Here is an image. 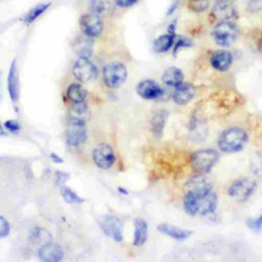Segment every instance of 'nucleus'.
Listing matches in <instances>:
<instances>
[{"label": "nucleus", "instance_id": "a18cd8bd", "mask_svg": "<svg viewBox=\"0 0 262 262\" xmlns=\"http://www.w3.org/2000/svg\"><path fill=\"white\" fill-rule=\"evenodd\" d=\"M261 37H262V34H261Z\"/></svg>", "mask_w": 262, "mask_h": 262}, {"label": "nucleus", "instance_id": "ea45409f", "mask_svg": "<svg viewBox=\"0 0 262 262\" xmlns=\"http://www.w3.org/2000/svg\"><path fill=\"white\" fill-rule=\"evenodd\" d=\"M177 6H178V0H175V1L171 4V6L169 7V9H168V11H167V15L173 14V12L176 10Z\"/></svg>", "mask_w": 262, "mask_h": 262}, {"label": "nucleus", "instance_id": "37998d69", "mask_svg": "<svg viewBox=\"0 0 262 262\" xmlns=\"http://www.w3.org/2000/svg\"><path fill=\"white\" fill-rule=\"evenodd\" d=\"M1 97H2V93H1V73H0V101H1Z\"/></svg>", "mask_w": 262, "mask_h": 262}, {"label": "nucleus", "instance_id": "6e6552de", "mask_svg": "<svg viewBox=\"0 0 262 262\" xmlns=\"http://www.w3.org/2000/svg\"><path fill=\"white\" fill-rule=\"evenodd\" d=\"M73 74L79 82L87 83L97 77L98 71L88 57H78L73 67Z\"/></svg>", "mask_w": 262, "mask_h": 262}, {"label": "nucleus", "instance_id": "b1692460", "mask_svg": "<svg viewBox=\"0 0 262 262\" xmlns=\"http://www.w3.org/2000/svg\"><path fill=\"white\" fill-rule=\"evenodd\" d=\"M175 39H176V36L171 35L169 33L161 35L160 37L156 38L154 41V44H152L154 50L159 53L168 51L169 49H171L173 47Z\"/></svg>", "mask_w": 262, "mask_h": 262}, {"label": "nucleus", "instance_id": "2eb2a0df", "mask_svg": "<svg viewBox=\"0 0 262 262\" xmlns=\"http://www.w3.org/2000/svg\"><path fill=\"white\" fill-rule=\"evenodd\" d=\"M195 94V88L189 84V83H181L177 87H175V90L173 92V100L175 103L179 105L187 104L194 96Z\"/></svg>", "mask_w": 262, "mask_h": 262}, {"label": "nucleus", "instance_id": "7c9ffc66", "mask_svg": "<svg viewBox=\"0 0 262 262\" xmlns=\"http://www.w3.org/2000/svg\"><path fill=\"white\" fill-rule=\"evenodd\" d=\"M246 223L250 229H252L256 232L261 231L262 230V212L257 217H252V218L247 219Z\"/></svg>", "mask_w": 262, "mask_h": 262}, {"label": "nucleus", "instance_id": "4468645a", "mask_svg": "<svg viewBox=\"0 0 262 262\" xmlns=\"http://www.w3.org/2000/svg\"><path fill=\"white\" fill-rule=\"evenodd\" d=\"M40 260L45 262H58L63 257V251L60 246L53 243H46L38 250Z\"/></svg>", "mask_w": 262, "mask_h": 262}, {"label": "nucleus", "instance_id": "a878e982", "mask_svg": "<svg viewBox=\"0 0 262 262\" xmlns=\"http://www.w3.org/2000/svg\"><path fill=\"white\" fill-rule=\"evenodd\" d=\"M50 238L51 234L43 228H34L30 232V239L33 244H41L42 246L46 243H49Z\"/></svg>", "mask_w": 262, "mask_h": 262}, {"label": "nucleus", "instance_id": "a19ab883", "mask_svg": "<svg viewBox=\"0 0 262 262\" xmlns=\"http://www.w3.org/2000/svg\"><path fill=\"white\" fill-rule=\"evenodd\" d=\"M50 159L54 162V163H62L63 162V160L58 156V155H56V154H54V152H52V154H50Z\"/></svg>", "mask_w": 262, "mask_h": 262}, {"label": "nucleus", "instance_id": "f704fd0d", "mask_svg": "<svg viewBox=\"0 0 262 262\" xmlns=\"http://www.w3.org/2000/svg\"><path fill=\"white\" fill-rule=\"evenodd\" d=\"M10 232V224L6 218L0 215V238L5 237Z\"/></svg>", "mask_w": 262, "mask_h": 262}, {"label": "nucleus", "instance_id": "4be33fe9", "mask_svg": "<svg viewBox=\"0 0 262 262\" xmlns=\"http://www.w3.org/2000/svg\"><path fill=\"white\" fill-rule=\"evenodd\" d=\"M92 38H89L83 34L79 37L74 44V50L79 55V57H88L92 55Z\"/></svg>", "mask_w": 262, "mask_h": 262}, {"label": "nucleus", "instance_id": "aec40b11", "mask_svg": "<svg viewBox=\"0 0 262 262\" xmlns=\"http://www.w3.org/2000/svg\"><path fill=\"white\" fill-rule=\"evenodd\" d=\"M148 226L144 219L136 218L134 219V236H133V246L140 247L147 239Z\"/></svg>", "mask_w": 262, "mask_h": 262}, {"label": "nucleus", "instance_id": "c03bdc74", "mask_svg": "<svg viewBox=\"0 0 262 262\" xmlns=\"http://www.w3.org/2000/svg\"><path fill=\"white\" fill-rule=\"evenodd\" d=\"M119 190H120V191H121V192H123V193H125V194H127V193H128V192H127V191H126V190H124V189H123V188H122V187H119Z\"/></svg>", "mask_w": 262, "mask_h": 262}, {"label": "nucleus", "instance_id": "f03ea898", "mask_svg": "<svg viewBox=\"0 0 262 262\" xmlns=\"http://www.w3.org/2000/svg\"><path fill=\"white\" fill-rule=\"evenodd\" d=\"M248 135L243 128L231 127L224 130L218 138V146L224 152H236L247 143Z\"/></svg>", "mask_w": 262, "mask_h": 262}, {"label": "nucleus", "instance_id": "f3484780", "mask_svg": "<svg viewBox=\"0 0 262 262\" xmlns=\"http://www.w3.org/2000/svg\"><path fill=\"white\" fill-rule=\"evenodd\" d=\"M7 89L9 96L13 102H16L19 97V82H18V74L16 68V60L14 59L9 68L8 76H7Z\"/></svg>", "mask_w": 262, "mask_h": 262}, {"label": "nucleus", "instance_id": "1a4fd4ad", "mask_svg": "<svg viewBox=\"0 0 262 262\" xmlns=\"http://www.w3.org/2000/svg\"><path fill=\"white\" fill-rule=\"evenodd\" d=\"M256 188V182L250 178H238L231 183L228 194L237 202H245Z\"/></svg>", "mask_w": 262, "mask_h": 262}, {"label": "nucleus", "instance_id": "a211bd4d", "mask_svg": "<svg viewBox=\"0 0 262 262\" xmlns=\"http://www.w3.org/2000/svg\"><path fill=\"white\" fill-rule=\"evenodd\" d=\"M187 191L191 192H205L213 189V184L209 178H207L204 174H199L191 177L186 183Z\"/></svg>", "mask_w": 262, "mask_h": 262}, {"label": "nucleus", "instance_id": "e433bc0d", "mask_svg": "<svg viewBox=\"0 0 262 262\" xmlns=\"http://www.w3.org/2000/svg\"><path fill=\"white\" fill-rule=\"evenodd\" d=\"M68 178H69V174L63 173V172H57L55 175V183L60 187L61 185L64 184V182Z\"/></svg>", "mask_w": 262, "mask_h": 262}, {"label": "nucleus", "instance_id": "58836bf2", "mask_svg": "<svg viewBox=\"0 0 262 262\" xmlns=\"http://www.w3.org/2000/svg\"><path fill=\"white\" fill-rule=\"evenodd\" d=\"M168 33L171 35L176 36V20H173L172 23H170L169 27H168Z\"/></svg>", "mask_w": 262, "mask_h": 262}, {"label": "nucleus", "instance_id": "4c0bfd02", "mask_svg": "<svg viewBox=\"0 0 262 262\" xmlns=\"http://www.w3.org/2000/svg\"><path fill=\"white\" fill-rule=\"evenodd\" d=\"M116 1V4L119 6V7H122V8H128L130 6H133L138 0H115Z\"/></svg>", "mask_w": 262, "mask_h": 262}, {"label": "nucleus", "instance_id": "ddd939ff", "mask_svg": "<svg viewBox=\"0 0 262 262\" xmlns=\"http://www.w3.org/2000/svg\"><path fill=\"white\" fill-rule=\"evenodd\" d=\"M123 222L115 216H105L101 222L103 232L116 242L123 241Z\"/></svg>", "mask_w": 262, "mask_h": 262}, {"label": "nucleus", "instance_id": "c9c22d12", "mask_svg": "<svg viewBox=\"0 0 262 262\" xmlns=\"http://www.w3.org/2000/svg\"><path fill=\"white\" fill-rule=\"evenodd\" d=\"M4 127H5V129L7 131L13 132V133H17L20 130V125L15 120H7V121H5Z\"/></svg>", "mask_w": 262, "mask_h": 262}, {"label": "nucleus", "instance_id": "7ed1b4c3", "mask_svg": "<svg viewBox=\"0 0 262 262\" xmlns=\"http://www.w3.org/2000/svg\"><path fill=\"white\" fill-rule=\"evenodd\" d=\"M238 35V30L231 20L218 21L212 30L214 42L221 47H228L234 43Z\"/></svg>", "mask_w": 262, "mask_h": 262}, {"label": "nucleus", "instance_id": "6ab92c4d", "mask_svg": "<svg viewBox=\"0 0 262 262\" xmlns=\"http://www.w3.org/2000/svg\"><path fill=\"white\" fill-rule=\"evenodd\" d=\"M158 230L176 241H184L186 238H188L192 231L188 230V229H184L175 225H171V224H167V223H162L160 225H158Z\"/></svg>", "mask_w": 262, "mask_h": 262}, {"label": "nucleus", "instance_id": "20e7f679", "mask_svg": "<svg viewBox=\"0 0 262 262\" xmlns=\"http://www.w3.org/2000/svg\"><path fill=\"white\" fill-rule=\"evenodd\" d=\"M87 139V129L82 118L72 117L66 129V141L69 146L78 147Z\"/></svg>", "mask_w": 262, "mask_h": 262}, {"label": "nucleus", "instance_id": "412c9836", "mask_svg": "<svg viewBox=\"0 0 262 262\" xmlns=\"http://www.w3.org/2000/svg\"><path fill=\"white\" fill-rule=\"evenodd\" d=\"M162 82L167 87L175 88L183 82V73L176 67L168 68L162 76Z\"/></svg>", "mask_w": 262, "mask_h": 262}, {"label": "nucleus", "instance_id": "393cba45", "mask_svg": "<svg viewBox=\"0 0 262 262\" xmlns=\"http://www.w3.org/2000/svg\"><path fill=\"white\" fill-rule=\"evenodd\" d=\"M168 118V112L165 110L157 111L151 118V130L157 137H161Z\"/></svg>", "mask_w": 262, "mask_h": 262}, {"label": "nucleus", "instance_id": "72a5a7b5", "mask_svg": "<svg viewBox=\"0 0 262 262\" xmlns=\"http://www.w3.org/2000/svg\"><path fill=\"white\" fill-rule=\"evenodd\" d=\"M246 7L249 12H258L262 10V0H247Z\"/></svg>", "mask_w": 262, "mask_h": 262}, {"label": "nucleus", "instance_id": "2f4dec72", "mask_svg": "<svg viewBox=\"0 0 262 262\" xmlns=\"http://www.w3.org/2000/svg\"><path fill=\"white\" fill-rule=\"evenodd\" d=\"M87 112V103L86 102H80V103H72L71 106V113L72 117L74 118H82Z\"/></svg>", "mask_w": 262, "mask_h": 262}, {"label": "nucleus", "instance_id": "c85d7f7f", "mask_svg": "<svg viewBox=\"0 0 262 262\" xmlns=\"http://www.w3.org/2000/svg\"><path fill=\"white\" fill-rule=\"evenodd\" d=\"M187 6L194 12H203L209 8L210 0H188Z\"/></svg>", "mask_w": 262, "mask_h": 262}, {"label": "nucleus", "instance_id": "f8f14e48", "mask_svg": "<svg viewBox=\"0 0 262 262\" xmlns=\"http://www.w3.org/2000/svg\"><path fill=\"white\" fill-rule=\"evenodd\" d=\"M137 94L144 99H158L164 94V89L154 80L146 79L138 83L136 87Z\"/></svg>", "mask_w": 262, "mask_h": 262}, {"label": "nucleus", "instance_id": "423d86ee", "mask_svg": "<svg viewBox=\"0 0 262 262\" xmlns=\"http://www.w3.org/2000/svg\"><path fill=\"white\" fill-rule=\"evenodd\" d=\"M219 159V155L215 149H201L191 155V165L193 169L201 174L209 172Z\"/></svg>", "mask_w": 262, "mask_h": 262}, {"label": "nucleus", "instance_id": "c756f323", "mask_svg": "<svg viewBox=\"0 0 262 262\" xmlns=\"http://www.w3.org/2000/svg\"><path fill=\"white\" fill-rule=\"evenodd\" d=\"M192 45V42L190 39L186 38V37H178L177 39H175L174 45H173V54L176 55V53L182 49V48H186V47H190Z\"/></svg>", "mask_w": 262, "mask_h": 262}, {"label": "nucleus", "instance_id": "39448f33", "mask_svg": "<svg viewBox=\"0 0 262 262\" xmlns=\"http://www.w3.org/2000/svg\"><path fill=\"white\" fill-rule=\"evenodd\" d=\"M128 76L126 67L119 61H112L104 66L102 77L105 85L110 88H119L124 84Z\"/></svg>", "mask_w": 262, "mask_h": 262}, {"label": "nucleus", "instance_id": "5701e85b", "mask_svg": "<svg viewBox=\"0 0 262 262\" xmlns=\"http://www.w3.org/2000/svg\"><path fill=\"white\" fill-rule=\"evenodd\" d=\"M67 96L72 103L86 102L87 92L85 88L79 83H72L67 89Z\"/></svg>", "mask_w": 262, "mask_h": 262}, {"label": "nucleus", "instance_id": "79ce46f5", "mask_svg": "<svg viewBox=\"0 0 262 262\" xmlns=\"http://www.w3.org/2000/svg\"><path fill=\"white\" fill-rule=\"evenodd\" d=\"M4 134H5V132H4V129H3L2 124H1V122H0V136H2V135H4Z\"/></svg>", "mask_w": 262, "mask_h": 262}, {"label": "nucleus", "instance_id": "f257e3e1", "mask_svg": "<svg viewBox=\"0 0 262 262\" xmlns=\"http://www.w3.org/2000/svg\"><path fill=\"white\" fill-rule=\"evenodd\" d=\"M218 204L216 192L211 189L205 192H191L186 191L183 199V207L188 215H209L213 213Z\"/></svg>", "mask_w": 262, "mask_h": 262}, {"label": "nucleus", "instance_id": "9b49d317", "mask_svg": "<svg viewBox=\"0 0 262 262\" xmlns=\"http://www.w3.org/2000/svg\"><path fill=\"white\" fill-rule=\"evenodd\" d=\"M211 13L216 20L224 21L233 19L237 11L233 0H216Z\"/></svg>", "mask_w": 262, "mask_h": 262}, {"label": "nucleus", "instance_id": "bb28decb", "mask_svg": "<svg viewBox=\"0 0 262 262\" xmlns=\"http://www.w3.org/2000/svg\"><path fill=\"white\" fill-rule=\"evenodd\" d=\"M50 6V3H41L33 7L24 17V23L31 24L34 20H36L44 11L47 10V8Z\"/></svg>", "mask_w": 262, "mask_h": 262}, {"label": "nucleus", "instance_id": "0eeeda50", "mask_svg": "<svg viewBox=\"0 0 262 262\" xmlns=\"http://www.w3.org/2000/svg\"><path fill=\"white\" fill-rule=\"evenodd\" d=\"M80 29L82 33L89 38H97L103 31V20L100 14L87 12L80 17Z\"/></svg>", "mask_w": 262, "mask_h": 262}, {"label": "nucleus", "instance_id": "473e14b6", "mask_svg": "<svg viewBox=\"0 0 262 262\" xmlns=\"http://www.w3.org/2000/svg\"><path fill=\"white\" fill-rule=\"evenodd\" d=\"M89 9L91 12L96 14H101L105 10L104 0H90Z\"/></svg>", "mask_w": 262, "mask_h": 262}, {"label": "nucleus", "instance_id": "dca6fc26", "mask_svg": "<svg viewBox=\"0 0 262 262\" xmlns=\"http://www.w3.org/2000/svg\"><path fill=\"white\" fill-rule=\"evenodd\" d=\"M232 61H233V56L227 50L215 51L210 58L211 66L220 72L227 71L231 67Z\"/></svg>", "mask_w": 262, "mask_h": 262}, {"label": "nucleus", "instance_id": "9d476101", "mask_svg": "<svg viewBox=\"0 0 262 262\" xmlns=\"http://www.w3.org/2000/svg\"><path fill=\"white\" fill-rule=\"evenodd\" d=\"M92 159L97 167L101 169H108L114 165L116 156L113 147L110 144L99 143L92 151Z\"/></svg>", "mask_w": 262, "mask_h": 262}, {"label": "nucleus", "instance_id": "cd10ccee", "mask_svg": "<svg viewBox=\"0 0 262 262\" xmlns=\"http://www.w3.org/2000/svg\"><path fill=\"white\" fill-rule=\"evenodd\" d=\"M60 192H61V195H62L63 200L69 204H81V203L84 202V199L79 196L71 188L64 186V184L60 186Z\"/></svg>", "mask_w": 262, "mask_h": 262}]
</instances>
